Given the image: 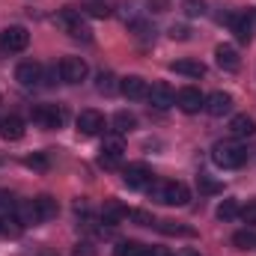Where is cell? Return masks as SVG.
<instances>
[{"label":"cell","instance_id":"cell-15","mask_svg":"<svg viewBox=\"0 0 256 256\" xmlns=\"http://www.w3.org/2000/svg\"><path fill=\"white\" fill-rule=\"evenodd\" d=\"M120 92L126 96V98H146L149 96V84L140 78V74H128L120 80Z\"/></svg>","mask_w":256,"mask_h":256},{"label":"cell","instance_id":"cell-25","mask_svg":"<svg viewBox=\"0 0 256 256\" xmlns=\"http://www.w3.org/2000/svg\"><path fill=\"white\" fill-rule=\"evenodd\" d=\"M158 230H161L164 236H185V238H191L194 236V230L182 226V224H176V220H158Z\"/></svg>","mask_w":256,"mask_h":256},{"label":"cell","instance_id":"cell-39","mask_svg":"<svg viewBox=\"0 0 256 256\" xmlns=\"http://www.w3.org/2000/svg\"><path fill=\"white\" fill-rule=\"evenodd\" d=\"M188 256H194V254H188Z\"/></svg>","mask_w":256,"mask_h":256},{"label":"cell","instance_id":"cell-13","mask_svg":"<svg viewBox=\"0 0 256 256\" xmlns=\"http://www.w3.org/2000/svg\"><path fill=\"white\" fill-rule=\"evenodd\" d=\"M176 104L182 108V114H200L202 104H206V96H202L196 86H185V90H179Z\"/></svg>","mask_w":256,"mask_h":256},{"label":"cell","instance_id":"cell-22","mask_svg":"<svg viewBox=\"0 0 256 256\" xmlns=\"http://www.w3.org/2000/svg\"><path fill=\"white\" fill-rule=\"evenodd\" d=\"M134 128H137V116H134V114L120 110V114L114 116V131H116V134H128V131H134Z\"/></svg>","mask_w":256,"mask_h":256},{"label":"cell","instance_id":"cell-1","mask_svg":"<svg viewBox=\"0 0 256 256\" xmlns=\"http://www.w3.org/2000/svg\"><path fill=\"white\" fill-rule=\"evenodd\" d=\"M146 191H149V200H155L161 206H188V200H191V188L185 182H161V179H152Z\"/></svg>","mask_w":256,"mask_h":256},{"label":"cell","instance_id":"cell-12","mask_svg":"<svg viewBox=\"0 0 256 256\" xmlns=\"http://www.w3.org/2000/svg\"><path fill=\"white\" fill-rule=\"evenodd\" d=\"M15 80L21 86H36L39 80H45V68L36 63V60H24V63H18V68H15Z\"/></svg>","mask_w":256,"mask_h":256},{"label":"cell","instance_id":"cell-31","mask_svg":"<svg viewBox=\"0 0 256 256\" xmlns=\"http://www.w3.org/2000/svg\"><path fill=\"white\" fill-rule=\"evenodd\" d=\"M196 185H200V191L202 194H218L220 191V182H214L212 176H206V173H200L196 176Z\"/></svg>","mask_w":256,"mask_h":256},{"label":"cell","instance_id":"cell-29","mask_svg":"<svg viewBox=\"0 0 256 256\" xmlns=\"http://www.w3.org/2000/svg\"><path fill=\"white\" fill-rule=\"evenodd\" d=\"M218 218H220V220H232V218H238V202H236V200H224V202L218 206Z\"/></svg>","mask_w":256,"mask_h":256},{"label":"cell","instance_id":"cell-6","mask_svg":"<svg viewBox=\"0 0 256 256\" xmlns=\"http://www.w3.org/2000/svg\"><path fill=\"white\" fill-rule=\"evenodd\" d=\"M30 45V33H27V27H21V24H12V27H6L3 33H0V48L6 51V54H18V51H24Z\"/></svg>","mask_w":256,"mask_h":256},{"label":"cell","instance_id":"cell-9","mask_svg":"<svg viewBox=\"0 0 256 256\" xmlns=\"http://www.w3.org/2000/svg\"><path fill=\"white\" fill-rule=\"evenodd\" d=\"M236 33L238 42H250L254 39V27H256V12H238V15H230L226 21Z\"/></svg>","mask_w":256,"mask_h":256},{"label":"cell","instance_id":"cell-8","mask_svg":"<svg viewBox=\"0 0 256 256\" xmlns=\"http://www.w3.org/2000/svg\"><path fill=\"white\" fill-rule=\"evenodd\" d=\"M126 146H122V134H104V143H102V167H116L120 158H122Z\"/></svg>","mask_w":256,"mask_h":256},{"label":"cell","instance_id":"cell-14","mask_svg":"<svg viewBox=\"0 0 256 256\" xmlns=\"http://www.w3.org/2000/svg\"><path fill=\"white\" fill-rule=\"evenodd\" d=\"M202 110H206L208 116H226V114L232 110V96L218 90V92L206 96V104H202Z\"/></svg>","mask_w":256,"mask_h":256},{"label":"cell","instance_id":"cell-21","mask_svg":"<svg viewBox=\"0 0 256 256\" xmlns=\"http://www.w3.org/2000/svg\"><path fill=\"white\" fill-rule=\"evenodd\" d=\"M102 218H104V224H120L122 218H128V208H122L120 202H114V200H108L104 202V208H102Z\"/></svg>","mask_w":256,"mask_h":256},{"label":"cell","instance_id":"cell-17","mask_svg":"<svg viewBox=\"0 0 256 256\" xmlns=\"http://www.w3.org/2000/svg\"><path fill=\"white\" fill-rule=\"evenodd\" d=\"M78 131L80 134H102L104 131V116L98 110H80L78 116Z\"/></svg>","mask_w":256,"mask_h":256},{"label":"cell","instance_id":"cell-3","mask_svg":"<svg viewBox=\"0 0 256 256\" xmlns=\"http://www.w3.org/2000/svg\"><path fill=\"white\" fill-rule=\"evenodd\" d=\"M212 161L224 170H236L248 161V149L238 143V140H218L212 146Z\"/></svg>","mask_w":256,"mask_h":256},{"label":"cell","instance_id":"cell-28","mask_svg":"<svg viewBox=\"0 0 256 256\" xmlns=\"http://www.w3.org/2000/svg\"><path fill=\"white\" fill-rule=\"evenodd\" d=\"M185 18H202L206 15V0H182Z\"/></svg>","mask_w":256,"mask_h":256},{"label":"cell","instance_id":"cell-26","mask_svg":"<svg viewBox=\"0 0 256 256\" xmlns=\"http://www.w3.org/2000/svg\"><path fill=\"white\" fill-rule=\"evenodd\" d=\"M116 78H114V72H102L98 74V80H96V90L98 92H104V96H110V92H116Z\"/></svg>","mask_w":256,"mask_h":256},{"label":"cell","instance_id":"cell-30","mask_svg":"<svg viewBox=\"0 0 256 256\" xmlns=\"http://www.w3.org/2000/svg\"><path fill=\"white\" fill-rule=\"evenodd\" d=\"M128 220H134L137 226H152V224H158L149 212H143V208H128Z\"/></svg>","mask_w":256,"mask_h":256},{"label":"cell","instance_id":"cell-4","mask_svg":"<svg viewBox=\"0 0 256 256\" xmlns=\"http://www.w3.org/2000/svg\"><path fill=\"white\" fill-rule=\"evenodd\" d=\"M57 24L63 27L68 36H74V39L90 42V36H92V30L86 27V21L80 18V12H78V9H63V12L57 15Z\"/></svg>","mask_w":256,"mask_h":256},{"label":"cell","instance_id":"cell-10","mask_svg":"<svg viewBox=\"0 0 256 256\" xmlns=\"http://www.w3.org/2000/svg\"><path fill=\"white\" fill-rule=\"evenodd\" d=\"M122 182H126L128 188H149V182H152V170H149L143 161H134V164L122 167Z\"/></svg>","mask_w":256,"mask_h":256},{"label":"cell","instance_id":"cell-35","mask_svg":"<svg viewBox=\"0 0 256 256\" xmlns=\"http://www.w3.org/2000/svg\"><path fill=\"white\" fill-rule=\"evenodd\" d=\"M238 214H242V220H244L248 226H254L256 224V202H248L244 208H238Z\"/></svg>","mask_w":256,"mask_h":256},{"label":"cell","instance_id":"cell-16","mask_svg":"<svg viewBox=\"0 0 256 256\" xmlns=\"http://www.w3.org/2000/svg\"><path fill=\"white\" fill-rule=\"evenodd\" d=\"M214 63L220 66L224 72H238L242 68V57L232 45H218L214 48Z\"/></svg>","mask_w":256,"mask_h":256},{"label":"cell","instance_id":"cell-20","mask_svg":"<svg viewBox=\"0 0 256 256\" xmlns=\"http://www.w3.org/2000/svg\"><path fill=\"white\" fill-rule=\"evenodd\" d=\"M170 68L176 74H185V78H202L206 74V63H200V60H176V63H170Z\"/></svg>","mask_w":256,"mask_h":256},{"label":"cell","instance_id":"cell-24","mask_svg":"<svg viewBox=\"0 0 256 256\" xmlns=\"http://www.w3.org/2000/svg\"><path fill=\"white\" fill-rule=\"evenodd\" d=\"M232 244H236L238 250H254L256 248V232L254 230H238V232L232 236Z\"/></svg>","mask_w":256,"mask_h":256},{"label":"cell","instance_id":"cell-5","mask_svg":"<svg viewBox=\"0 0 256 256\" xmlns=\"http://www.w3.org/2000/svg\"><path fill=\"white\" fill-rule=\"evenodd\" d=\"M30 116L39 128H60L66 122V108L63 104H36Z\"/></svg>","mask_w":256,"mask_h":256},{"label":"cell","instance_id":"cell-7","mask_svg":"<svg viewBox=\"0 0 256 256\" xmlns=\"http://www.w3.org/2000/svg\"><path fill=\"white\" fill-rule=\"evenodd\" d=\"M57 68H60V80L63 84H80L90 74V66L84 63L80 57H63Z\"/></svg>","mask_w":256,"mask_h":256},{"label":"cell","instance_id":"cell-2","mask_svg":"<svg viewBox=\"0 0 256 256\" xmlns=\"http://www.w3.org/2000/svg\"><path fill=\"white\" fill-rule=\"evenodd\" d=\"M15 212H18L15 218H18L21 224H45V220L57 218L60 206H57L54 196H36V200H30V202H24V206H15Z\"/></svg>","mask_w":256,"mask_h":256},{"label":"cell","instance_id":"cell-34","mask_svg":"<svg viewBox=\"0 0 256 256\" xmlns=\"http://www.w3.org/2000/svg\"><path fill=\"white\" fill-rule=\"evenodd\" d=\"M170 39H173V42H185V39H191V30H188L185 24H173V27H170Z\"/></svg>","mask_w":256,"mask_h":256},{"label":"cell","instance_id":"cell-37","mask_svg":"<svg viewBox=\"0 0 256 256\" xmlns=\"http://www.w3.org/2000/svg\"><path fill=\"white\" fill-rule=\"evenodd\" d=\"M0 212H15V196L9 191H0Z\"/></svg>","mask_w":256,"mask_h":256},{"label":"cell","instance_id":"cell-18","mask_svg":"<svg viewBox=\"0 0 256 256\" xmlns=\"http://www.w3.org/2000/svg\"><path fill=\"white\" fill-rule=\"evenodd\" d=\"M0 137H3L6 143L21 140V137H24V122H21L18 116H6V120H0Z\"/></svg>","mask_w":256,"mask_h":256},{"label":"cell","instance_id":"cell-36","mask_svg":"<svg viewBox=\"0 0 256 256\" xmlns=\"http://www.w3.org/2000/svg\"><path fill=\"white\" fill-rule=\"evenodd\" d=\"M72 256H96V248H92L90 242H78L74 250H72Z\"/></svg>","mask_w":256,"mask_h":256},{"label":"cell","instance_id":"cell-38","mask_svg":"<svg viewBox=\"0 0 256 256\" xmlns=\"http://www.w3.org/2000/svg\"><path fill=\"white\" fill-rule=\"evenodd\" d=\"M149 9L152 12H167L170 9V0H149Z\"/></svg>","mask_w":256,"mask_h":256},{"label":"cell","instance_id":"cell-32","mask_svg":"<svg viewBox=\"0 0 256 256\" xmlns=\"http://www.w3.org/2000/svg\"><path fill=\"white\" fill-rule=\"evenodd\" d=\"M24 164H27L30 170H39V173H45V170H48V158H45V155H27V158H24Z\"/></svg>","mask_w":256,"mask_h":256},{"label":"cell","instance_id":"cell-27","mask_svg":"<svg viewBox=\"0 0 256 256\" xmlns=\"http://www.w3.org/2000/svg\"><path fill=\"white\" fill-rule=\"evenodd\" d=\"M21 230H24V224H21L18 218H3V220H0V236L18 238V236H21Z\"/></svg>","mask_w":256,"mask_h":256},{"label":"cell","instance_id":"cell-23","mask_svg":"<svg viewBox=\"0 0 256 256\" xmlns=\"http://www.w3.org/2000/svg\"><path fill=\"white\" fill-rule=\"evenodd\" d=\"M116 256H155V254H152V248H146V244H137V242H122V244L116 248Z\"/></svg>","mask_w":256,"mask_h":256},{"label":"cell","instance_id":"cell-19","mask_svg":"<svg viewBox=\"0 0 256 256\" xmlns=\"http://www.w3.org/2000/svg\"><path fill=\"white\" fill-rule=\"evenodd\" d=\"M230 131H232L236 137H256V122L248 114H238V116L230 120Z\"/></svg>","mask_w":256,"mask_h":256},{"label":"cell","instance_id":"cell-33","mask_svg":"<svg viewBox=\"0 0 256 256\" xmlns=\"http://www.w3.org/2000/svg\"><path fill=\"white\" fill-rule=\"evenodd\" d=\"M84 12L92 15V18H108V15H110V9H108L104 3H90V6H84Z\"/></svg>","mask_w":256,"mask_h":256},{"label":"cell","instance_id":"cell-11","mask_svg":"<svg viewBox=\"0 0 256 256\" xmlns=\"http://www.w3.org/2000/svg\"><path fill=\"white\" fill-rule=\"evenodd\" d=\"M146 98L152 102V108L167 110V108H173V104H176V90H173L170 84L158 80V84H152V86H149V96H146Z\"/></svg>","mask_w":256,"mask_h":256}]
</instances>
